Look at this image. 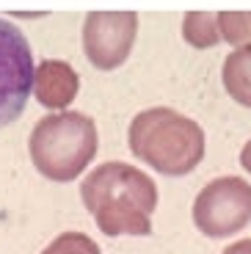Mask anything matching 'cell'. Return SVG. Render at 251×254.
<instances>
[{
	"label": "cell",
	"mask_w": 251,
	"mask_h": 254,
	"mask_svg": "<svg viewBox=\"0 0 251 254\" xmlns=\"http://www.w3.org/2000/svg\"><path fill=\"white\" fill-rule=\"evenodd\" d=\"M130 152L163 177H185L201 163L207 138L199 122L174 108H146L127 127Z\"/></svg>",
	"instance_id": "7a4b0ae2"
},
{
	"label": "cell",
	"mask_w": 251,
	"mask_h": 254,
	"mask_svg": "<svg viewBox=\"0 0 251 254\" xmlns=\"http://www.w3.org/2000/svg\"><path fill=\"white\" fill-rule=\"evenodd\" d=\"M182 39L196 50H210L221 42L218 17L213 11H188L182 19Z\"/></svg>",
	"instance_id": "9c48e42d"
},
{
	"label": "cell",
	"mask_w": 251,
	"mask_h": 254,
	"mask_svg": "<svg viewBox=\"0 0 251 254\" xmlns=\"http://www.w3.org/2000/svg\"><path fill=\"white\" fill-rule=\"evenodd\" d=\"M138 36L135 11H88L83 19V53L100 72H113L130 58Z\"/></svg>",
	"instance_id": "8992f818"
},
{
	"label": "cell",
	"mask_w": 251,
	"mask_h": 254,
	"mask_svg": "<svg viewBox=\"0 0 251 254\" xmlns=\"http://www.w3.org/2000/svg\"><path fill=\"white\" fill-rule=\"evenodd\" d=\"M80 199L94 216L102 235H152L157 185L138 166L122 163V160L100 163L80 183Z\"/></svg>",
	"instance_id": "6da1fadb"
},
{
	"label": "cell",
	"mask_w": 251,
	"mask_h": 254,
	"mask_svg": "<svg viewBox=\"0 0 251 254\" xmlns=\"http://www.w3.org/2000/svg\"><path fill=\"white\" fill-rule=\"evenodd\" d=\"M80 91V75L69 61L61 58H44L33 69V97L53 114L69 111Z\"/></svg>",
	"instance_id": "52a82bcc"
},
{
	"label": "cell",
	"mask_w": 251,
	"mask_h": 254,
	"mask_svg": "<svg viewBox=\"0 0 251 254\" xmlns=\"http://www.w3.org/2000/svg\"><path fill=\"white\" fill-rule=\"evenodd\" d=\"M221 254H251V238H243V241L232 243V246H226Z\"/></svg>",
	"instance_id": "7c38bea8"
},
{
	"label": "cell",
	"mask_w": 251,
	"mask_h": 254,
	"mask_svg": "<svg viewBox=\"0 0 251 254\" xmlns=\"http://www.w3.org/2000/svg\"><path fill=\"white\" fill-rule=\"evenodd\" d=\"M221 83L238 105L251 111V45L235 47L221 66Z\"/></svg>",
	"instance_id": "ba28073f"
},
{
	"label": "cell",
	"mask_w": 251,
	"mask_h": 254,
	"mask_svg": "<svg viewBox=\"0 0 251 254\" xmlns=\"http://www.w3.org/2000/svg\"><path fill=\"white\" fill-rule=\"evenodd\" d=\"M33 50L22 28L0 17V127L22 116L33 94Z\"/></svg>",
	"instance_id": "5b68a950"
},
{
	"label": "cell",
	"mask_w": 251,
	"mask_h": 254,
	"mask_svg": "<svg viewBox=\"0 0 251 254\" xmlns=\"http://www.w3.org/2000/svg\"><path fill=\"white\" fill-rule=\"evenodd\" d=\"M218 33L232 47L251 45V11H218Z\"/></svg>",
	"instance_id": "30bf717a"
},
{
	"label": "cell",
	"mask_w": 251,
	"mask_h": 254,
	"mask_svg": "<svg viewBox=\"0 0 251 254\" xmlns=\"http://www.w3.org/2000/svg\"><path fill=\"white\" fill-rule=\"evenodd\" d=\"M240 166H243L246 172L251 174V138L243 144V149H240Z\"/></svg>",
	"instance_id": "4fadbf2b"
},
{
	"label": "cell",
	"mask_w": 251,
	"mask_h": 254,
	"mask_svg": "<svg viewBox=\"0 0 251 254\" xmlns=\"http://www.w3.org/2000/svg\"><path fill=\"white\" fill-rule=\"evenodd\" d=\"M39 254H102L94 238H88L86 232H61L56 235Z\"/></svg>",
	"instance_id": "8fae6325"
},
{
	"label": "cell",
	"mask_w": 251,
	"mask_h": 254,
	"mask_svg": "<svg viewBox=\"0 0 251 254\" xmlns=\"http://www.w3.org/2000/svg\"><path fill=\"white\" fill-rule=\"evenodd\" d=\"M193 224L207 238H229L251 224V183L240 177H215L196 193Z\"/></svg>",
	"instance_id": "277c9868"
},
{
	"label": "cell",
	"mask_w": 251,
	"mask_h": 254,
	"mask_svg": "<svg viewBox=\"0 0 251 254\" xmlns=\"http://www.w3.org/2000/svg\"><path fill=\"white\" fill-rule=\"evenodd\" d=\"M97 122L80 111L42 116L28 135V155L33 169L53 183L77 180L97 158Z\"/></svg>",
	"instance_id": "3957f363"
}]
</instances>
